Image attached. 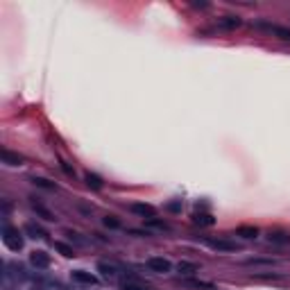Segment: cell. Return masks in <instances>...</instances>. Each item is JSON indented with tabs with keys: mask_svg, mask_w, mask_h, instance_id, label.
I'll return each instance as SVG.
<instances>
[{
	"mask_svg": "<svg viewBox=\"0 0 290 290\" xmlns=\"http://www.w3.org/2000/svg\"><path fill=\"white\" fill-rule=\"evenodd\" d=\"M3 243L7 245L12 252L23 249V236H21V231L18 229H14V227H5L3 229Z\"/></svg>",
	"mask_w": 290,
	"mask_h": 290,
	"instance_id": "1",
	"label": "cell"
},
{
	"mask_svg": "<svg viewBox=\"0 0 290 290\" xmlns=\"http://www.w3.org/2000/svg\"><path fill=\"white\" fill-rule=\"evenodd\" d=\"M147 267L152 272H159V275H168L172 270V263L168 259H163V256H150L147 259Z\"/></svg>",
	"mask_w": 290,
	"mask_h": 290,
	"instance_id": "2",
	"label": "cell"
},
{
	"mask_svg": "<svg viewBox=\"0 0 290 290\" xmlns=\"http://www.w3.org/2000/svg\"><path fill=\"white\" fill-rule=\"evenodd\" d=\"M254 27H259V30L270 32V34H277L279 39H283V41H290V30H288V27L272 25V23H265V21H259V23H254Z\"/></svg>",
	"mask_w": 290,
	"mask_h": 290,
	"instance_id": "3",
	"label": "cell"
},
{
	"mask_svg": "<svg viewBox=\"0 0 290 290\" xmlns=\"http://www.w3.org/2000/svg\"><path fill=\"white\" fill-rule=\"evenodd\" d=\"M206 245L216 252H238V245L234 243V240H227V238H209Z\"/></svg>",
	"mask_w": 290,
	"mask_h": 290,
	"instance_id": "4",
	"label": "cell"
},
{
	"mask_svg": "<svg viewBox=\"0 0 290 290\" xmlns=\"http://www.w3.org/2000/svg\"><path fill=\"white\" fill-rule=\"evenodd\" d=\"M30 263L34 265V267H41V270H46V267H50V254L48 252H32L30 254Z\"/></svg>",
	"mask_w": 290,
	"mask_h": 290,
	"instance_id": "5",
	"label": "cell"
},
{
	"mask_svg": "<svg viewBox=\"0 0 290 290\" xmlns=\"http://www.w3.org/2000/svg\"><path fill=\"white\" fill-rule=\"evenodd\" d=\"M70 277H73V281L84 283V286H95L98 283V277L91 275V272H86V270H73L70 272Z\"/></svg>",
	"mask_w": 290,
	"mask_h": 290,
	"instance_id": "6",
	"label": "cell"
},
{
	"mask_svg": "<svg viewBox=\"0 0 290 290\" xmlns=\"http://www.w3.org/2000/svg\"><path fill=\"white\" fill-rule=\"evenodd\" d=\"M98 272H100L105 279H116L118 277V272H120V267L116 263H107V261H100L98 263Z\"/></svg>",
	"mask_w": 290,
	"mask_h": 290,
	"instance_id": "7",
	"label": "cell"
},
{
	"mask_svg": "<svg viewBox=\"0 0 290 290\" xmlns=\"http://www.w3.org/2000/svg\"><path fill=\"white\" fill-rule=\"evenodd\" d=\"M132 211L139 213L141 218H147V220H150V218H154V206L143 204V202H134V204H132Z\"/></svg>",
	"mask_w": 290,
	"mask_h": 290,
	"instance_id": "8",
	"label": "cell"
},
{
	"mask_svg": "<svg viewBox=\"0 0 290 290\" xmlns=\"http://www.w3.org/2000/svg\"><path fill=\"white\" fill-rule=\"evenodd\" d=\"M0 157H3V161L7 163V166H23V157L16 154V152H12V150H3Z\"/></svg>",
	"mask_w": 290,
	"mask_h": 290,
	"instance_id": "9",
	"label": "cell"
},
{
	"mask_svg": "<svg viewBox=\"0 0 290 290\" xmlns=\"http://www.w3.org/2000/svg\"><path fill=\"white\" fill-rule=\"evenodd\" d=\"M240 23H243V21H240L238 16H224V18L218 21V27H220V30H236V27H240Z\"/></svg>",
	"mask_w": 290,
	"mask_h": 290,
	"instance_id": "10",
	"label": "cell"
},
{
	"mask_svg": "<svg viewBox=\"0 0 290 290\" xmlns=\"http://www.w3.org/2000/svg\"><path fill=\"white\" fill-rule=\"evenodd\" d=\"M193 222L200 224V227H213L216 224V218L211 216V213H193Z\"/></svg>",
	"mask_w": 290,
	"mask_h": 290,
	"instance_id": "11",
	"label": "cell"
},
{
	"mask_svg": "<svg viewBox=\"0 0 290 290\" xmlns=\"http://www.w3.org/2000/svg\"><path fill=\"white\" fill-rule=\"evenodd\" d=\"M25 234H30V238H39V240H43V238L48 236V234L43 231L39 224H34V222H27L25 224Z\"/></svg>",
	"mask_w": 290,
	"mask_h": 290,
	"instance_id": "12",
	"label": "cell"
},
{
	"mask_svg": "<svg viewBox=\"0 0 290 290\" xmlns=\"http://www.w3.org/2000/svg\"><path fill=\"white\" fill-rule=\"evenodd\" d=\"M238 236H243V238H256V236H259V229H256V227H238Z\"/></svg>",
	"mask_w": 290,
	"mask_h": 290,
	"instance_id": "13",
	"label": "cell"
},
{
	"mask_svg": "<svg viewBox=\"0 0 290 290\" xmlns=\"http://www.w3.org/2000/svg\"><path fill=\"white\" fill-rule=\"evenodd\" d=\"M86 184H89L91 188H102V179L93 172H86Z\"/></svg>",
	"mask_w": 290,
	"mask_h": 290,
	"instance_id": "14",
	"label": "cell"
},
{
	"mask_svg": "<svg viewBox=\"0 0 290 290\" xmlns=\"http://www.w3.org/2000/svg\"><path fill=\"white\" fill-rule=\"evenodd\" d=\"M177 270L182 272V275H193V272H198V265L186 263V261H184V263H179V265H177Z\"/></svg>",
	"mask_w": 290,
	"mask_h": 290,
	"instance_id": "15",
	"label": "cell"
},
{
	"mask_svg": "<svg viewBox=\"0 0 290 290\" xmlns=\"http://www.w3.org/2000/svg\"><path fill=\"white\" fill-rule=\"evenodd\" d=\"M54 249L57 252H62L66 259H70V256H75V252H73V247H68V245H64V243H54Z\"/></svg>",
	"mask_w": 290,
	"mask_h": 290,
	"instance_id": "16",
	"label": "cell"
},
{
	"mask_svg": "<svg viewBox=\"0 0 290 290\" xmlns=\"http://www.w3.org/2000/svg\"><path fill=\"white\" fill-rule=\"evenodd\" d=\"M32 206H34V211H36V213H41V216L46 218V220H54V218H52V213L48 211V209H43L41 204H36V202H34V204H32Z\"/></svg>",
	"mask_w": 290,
	"mask_h": 290,
	"instance_id": "17",
	"label": "cell"
},
{
	"mask_svg": "<svg viewBox=\"0 0 290 290\" xmlns=\"http://www.w3.org/2000/svg\"><path fill=\"white\" fill-rule=\"evenodd\" d=\"M32 182H34V186H41V188H54V184H50L48 179H41V177H34Z\"/></svg>",
	"mask_w": 290,
	"mask_h": 290,
	"instance_id": "18",
	"label": "cell"
},
{
	"mask_svg": "<svg viewBox=\"0 0 290 290\" xmlns=\"http://www.w3.org/2000/svg\"><path fill=\"white\" fill-rule=\"evenodd\" d=\"M270 240L272 243H290V238L283 236V234H270Z\"/></svg>",
	"mask_w": 290,
	"mask_h": 290,
	"instance_id": "19",
	"label": "cell"
},
{
	"mask_svg": "<svg viewBox=\"0 0 290 290\" xmlns=\"http://www.w3.org/2000/svg\"><path fill=\"white\" fill-rule=\"evenodd\" d=\"M102 222H105L107 227H111V229H118V227H120V222H118V220H116V218H113V216H107V218H105V220H102Z\"/></svg>",
	"mask_w": 290,
	"mask_h": 290,
	"instance_id": "20",
	"label": "cell"
},
{
	"mask_svg": "<svg viewBox=\"0 0 290 290\" xmlns=\"http://www.w3.org/2000/svg\"><path fill=\"white\" fill-rule=\"evenodd\" d=\"M123 290H147V288L139 286V283H134V281H125L123 283Z\"/></svg>",
	"mask_w": 290,
	"mask_h": 290,
	"instance_id": "21",
	"label": "cell"
},
{
	"mask_svg": "<svg viewBox=\"0 0 290 290\" xmlns=\"http://www.w3.org/2000/svg\"><path fill=\"white\" fill-rule=\"evenodd\" d=\"M147 224H150V227H157V229H168V224H166V222L154 220V218H150V220H147Z\"/></svg>",
	"mask_w": 290,
	"mask_h": 290,
	"instance_id": "22",
	"label": "cell"
},
{
	"mask_svg": "<svg viewBox=\"0 0 290 290\" xmlns=\"http://www.w3.org/2000/svg\"><path fill=\"white\" fill-rule=\"evenodd\" d=\"M62 168H64V170H66L68 175H75V172H73V168H70V166H68L66 161H62Z\"/></svg>",
	"mask_w": 290,
	"mask_h": 290,
	"instance_id": "23",
	"label": "cell"
},
{
	"mask_svg": "<svg viewBox=\"0 0 290 290\" xmlns=\"http://www.w3.org/2000/svg\"><path fill=\"white\" fill-rule=\"evenodd\" d=\"M168 209H170V211H179V209H182V206H179L177 202H172V204H168Z\"/></svg>",
	"mask_w": 290,
	"mask_h": 290,
	"instance_id": "24",
	"label": "cell"
}]
</instances>
